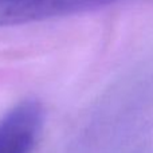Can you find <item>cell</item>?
Masks as SVG:
<instances>
[{"instance_id":"obj_2","label":"cell","mask_w":153,"mask_h":153,"mask_svg":"<svg viewBox=\"0 0 153 153\" xmlns=\"http://www.w3.org/2000/svg\"><path fill=\"white\" fill-rule=\"evenodd\" d=\"M43 120V108L38 101L18 103L0 120V153H31Z\"/></svg>"},{"instance_id":"obj_1","label":"cell","mask_w":153,"mask_h":153,"mask_svg":"<svg viewBox=\"0 0 153 153\" xmlns=\"http://www.w3.org/2000/svg\"><path fill=\"white\" fill-rule=\"evenodd\" d=\"M126 0H0V27L86 12Z\"/></svg>"}]
</instances>
